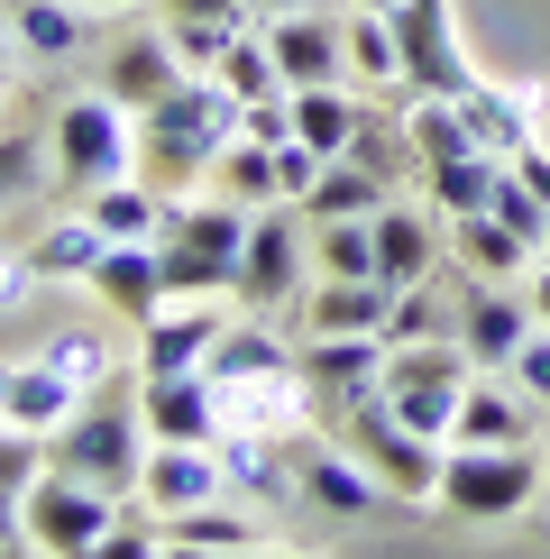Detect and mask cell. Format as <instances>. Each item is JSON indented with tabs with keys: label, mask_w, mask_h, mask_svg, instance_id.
I'll return each mask as SVG.
<instances>
[{
	"label": "cell",
	"mask_w": 550,
	"mask_h": 559,
	"mask_svg": "<svg viewBox=\"0 0 550 559\" xmlns=\"http://www.w3.org/2000/svg\"><path fill=\"white\" fill-rule=\"evenodd\" d=\"M266 46H275V64H285V92H294V83H339V74H349V46H339V19H331V10H285V19H266Z\"/></svg>",
	"instance_id": "cell-16"
},
{
	"label": "cell",
	"mask_w": 550,
	"mask_h": 559,
	"mask_svg": "<svg viewBox=\"0 0 550 559\" xmlns=\"http://www.w3.org/2000/svg\"><path fill=\"white\" fill-rule=\"evenodd\" d=\"M339 423H349V450H358L385 486H395V496H431V486H441V459H450V450H441V440H422L395 404H385V394L349 404Z\"/></svg>",
	"instance_id": "cell-8"
},
{
	"label": "cell",
	"mask_w": 550,
	"mask_h": 559,
	"mask_svg": "<svg viewBox=\"0 0 550 559\" xmlns=\"http://www.w3.org/2000/svg\"><path fill=\"white\" fill-rule=\"evenodd\" d=\"M523 302H533V321H550V258H533V294Z\"/></svg>",
	"instance_id": "cell-48"
},
{
	"label": "cell",
	"mask_w": 550,
	"mask_h": 559,
	"mask_svg": "<svg viewBox=\"0 0 550 559\" xmlns=\"http://www.w3.org/2000/svg\"><path fill=\"white\" fill-rule=\"evenodd\" d=\"M385 331H312V348H303V394H312V413H349V404H367L376 394V377H385Z\"/></svg>",
	"instance_id": "cell-11"
},
{
	"label": "cell",
	"mask_w": 550,
	"mask_h": 559,
	"mask_svg": "<svg viewBox=\"0 0 550 559\" xmlns=\"http://www.w3.org/2000/svg\"><path fill=\"white\" fill-rule=\"evenodd\" d=\"M37 358L56 367V377L74 385V394H101V385H110V340L92 331V321H74V331H56V340L37 348Z\"/></svg>",
	"instance_id": "cell-36"
},
{
	"label": "cell",
	"mask_w": 550,
	"mask_h": 559,
	"mask_svg": "<svg viewBox=\"0 0 550 559\" xmlns=\"http://www.w3.org/2000/svg\"><path fill=\"white\" fill-rule=\"evenodd\" d=\"M138 413H147L156 440H220V385L202 367L193 377H147V404Z\"/></svg>",
	"instance_id": "cell-18"
},
{
	"label": "cell",
	"mask_w": 550,
	"mask_h": 559,
	"mask_svg": "<svg viewBox=\"0 0 550 559\" xmlns=\"http://www.w3.org/2000/svg\"><path fill=\"white\" fill-rule=\"evenodd\" d=\"M28 294H37V266H28V248H19V258H0V312H19Z\"/></svg>",
	"instance_id": "cell-45"
},
{
	"label": "cell",
	"mask_w": 550,
	"mask_h": 559,
	"mask_svg": "<svg viewBox=\"0 0 550 559\" xmlns=\"http://www.w3.org/2000/svg\"><path fill=\"white\" fill-rule=\"evenodd\" d=\"M46 166L56 183H74V193H101V183L138 175V110H120L110 92H83V102L56 110V138H46Z\"/></svg>",
	"instance_id": "cell-3"
},
{
	"label": "cell",
	"mask_w": 550,
	"mask_h": 559,
	"mask_svg": "<svg viewBox=\"0 0 550 559\" xmlns=\"http://www.w3.org/2000/svg\"><path fill=\"white\" fill-rule=\"evenodd\" d=\"M19 504H28V542H37V550H56V559H92V550H101V532L120 523V514H110V504H120L110 486L64 477V468H37Z\"/></svg>",
	"instance_id": "cell-7"
},
{
	"label": "cell",
	"mask_w": 550,
	"mask_h": 559,
	"mask_svg": "<svg viewBox=\"0 0 550 559\" xmlns=\"http://www.w3.org/2000/svg\"><path fill=\"white\" fill-rule=\"evenodd\" d=\"M385 312H395V285L376 275H321L303 294V331H385Z\"/></svg>",
	"instance_id": "cell-23"
},
{
	"label": "cell",
	"mask_w": 550,
	"mask_h": 559,
	"mask_svg": "<svg viewBox=\"0 0 550 559\" xmlns=\"http://www.w3.org/2000/svg\"><path fill=\"white\" fill-rule=\"evenodd\" d=\"M349 156H358L367 175H385V183H395V129H385V120H358V138H349Z\"/></svg>",
	"instance_id": "cell-43"
},
{
	"label": "cell",
	"mask_w": 550,
	"mask_h": 559,
	"mask_svg": "<svg viewBox=\"0 0 550 559\" xmlns=\"http://www.w3.org/2000/svg\"><path fill=\"white\" fill-rule=\"evenodd\" d=\"M294 486H303V504H321V514H376L395 496L349 440H303V431H294Z\"/></svg>",
	"instance_id": "cell-12"
},
{
	"label": "cell",
	"mask_w": 550,
	"mask_h": 559,
	"mask_svg": "<svg viewBox=\"0 0 550 559\" xmlns=\"http://www.w3.org/2000/svg\"><path fill=\"white\" fill-rule=\"evenodd\" d=\"M101 229H92V212H74V221H56V229H37L28 239V266H37V285H64V275H92L101 266Z\"/></svg>",
	"instance_id": "cell-30"
},
{
	"label": "cell",
	"mask_w": 550,
	"mask_h": 559,
	"mask_svg": "<svg viewBox=\"0 0 550 559\" xmlns=\"http://www.w3.org/2000/svg\"><path fill=\"white\" fill-rule=\"evenodd\" d=\"M183 74H193V64L175 56V37H129L120 56H110V83H101V92H110L120 110H156Z\"/></svg>",
	"instance_id": "cell-21"
},
{
	"label": "cell",
	"mask_w": 550,
	"mask_h": 559,
	"mask_svg": "<svg viewBox=\"0 0 550 559\" xmlns=\"http://www.w3.org/2000/svg\"><path fill=\"white\" fill-rule=\"evenodd\" d=\"M395 46H404V92H441V102H458V92L477 83V64L458 56V28H450V0H395Z\"/></svg>",
	"instance_id": "cell-10"
},
{
	"label": "cell",
	"mask_w": 550,
	"mask_h": 559,
	"mask_svg": "<svg viewBox=\"0 0 550 559\" xmlns=\"http://www.w3.org/2000/svg\"><path fill=\"white\" fill-rule=\"evenodd\" d=\"M220 486H229V468L212 440H156L147 468H138V504L147 514H193V504H220Z\"/></svg>",
	"instance_id": "cell-13"
},
{
	"label": "cell",
	"mask_w": 550,
	"mask_h": 559,
	"mask_svg": "<svg viewBox=\"0 0 550 559\" xmlns=\"http://www.w3.org/2000/svg\"><path fill=\"white\" fill-rule=\"evenodd\" d=\"M0 550H28V504H19V486H0Z\"/></svg>",
	"instance_id": "cell-46"
},
{
	"label": "cell",
	"mask_w": 550,
	"mask_h": 559,
	"mask_svg": "<svg viewBox=\"0 0 550 559\" xmlns=\"http://www.w3.org/2000/svg\"><path fill=\"white\" fill-rule=\"evenodd\" d=\"M0 102H10V64H0Z\"/></svg>",
	"instance_id": "cell-52"
},
{
	"label": "cell",
	"mask_w": 550,
	"mask_h": 559,
	"mask_svg": "<svg viewBox=\"0 0 550 559\" xmlns=\"http://www.w3.org/2000/svg\"><path fill=\"white\" fill-rule=\"evenodd\" d=\"M441 514H458V523H514L523 504L541 496V459L523 450H477V440H458V450L441 459Z\"/></svg>",
	"instance_id": "cell-6"
},
{
	"label": "cell",
	"mask_w": 550,
	"mask_h": 559,
	"mask_svg": "<svg viewBox=\"0 0 550 559\" xmlns=\"http://www.w3.org/2000/svg\"><path fill=\"white\" fill-rule=\"evenodd\" d=\"M349 10H395V0H349Z\"/></svg>",
	"instance_id": "cell-51"
},
{
	"label": "cell",
	"mask_w": 550,
	"mask_h": 559,
	"mask_svg": "<svg viewBox=\"0 0 550 559\" xmlns=\"http://www.w3.org/2000/svg\"><path fill=\"white\" fill-rule=\"evenodd\" d=\"M28 183H37V147H28V138H0V202L28 193Z\"/></svg>",
	"instance_id": "cell-44"
},
{
	"label": "cell",
	"mask_w": 550,
	"mask_h": 559,
	"mask_svg": "<svg viewBox=\"0 0 550 559\" xmlns=\"http://www.w3.org/2000/svg\"><path fill=\"white\" fill-rule=\"evenodd\" d=\"M504 377L533 394V404H550V321H533V340H523L514 358H504Z\"/></svg>",
	"instance_id": "cell-41"
},
{
	"label": "cell",
	"mask_w": 550,
	"mask_h": 559,
	"mask_svg": "<svg viewBox=\"0 0 550 559\" xmlns=\"http://www.w3.org/2000/svg\"><path fill=\"white\" fill-rule=\"evenodd\" d=\"M495 175H504V156H487V147L431 156V202H441L450 221H468V212H487V202H495Z\"/></svg>",
	"instance_id": "cell-31"
},
{
	"label": "cell",
	"mask_w": 550,
	"mask_h": 559,
	"mask_svg": "<svg viewBox=\"0 0 550 559\" xmlns=\"http://www.w3.org/2000/svg\"><path fill=\"white\" fill-rule=\"evenodd\" d=\"M0 28L19 56H83L92 46V10L83 0H0Z\"/></svg>",
	"instance_id": "cell-20"
},
{
	"label": "cell",
	"mask_w": 550,
	"mask_h": 559,
	"mask_svg": "<svg viewBox=\"0 0 550 559\" xmlns=\"http://www.w3.org/2000/svg\"><path fill=\"white\" fill-rule=\"evenodd\" d=\"M83 212H92V229H101V239H156V229H166V202H156V183H147V175L101 183Z\"/></svg>",
	"instance_id": "cell-29"
},
{
	"label": "cell",
	"mask_w": 550,
	"mask_h": 559,
	"mask_svg": "<svg viewBox=\"0 0 550 559\" xmlns=\"http://www.w3.org/2000/svg\"><path fill=\"white\" fill-rule=\"evenodd\" d=\"M28 477H37V431L0 423V486H19V496H28Z\"/></svg>",
	"instance_id": "cell-42"
},
{
	"label": "cell",
	"mask_w": 550,
	"mask_h": 559,
	"mask_svg": "<svg viewBox=\"0 0 550 559\" xmlns=\"http://www.w3.org/2000/svg\"><path fill=\"white\" fill-rule=\"evenodd\" d=\"M458 229V258H468V275H523L541 258L533 239H523V229H504L495 212H468V221H450Z\"/></svg>",
	"instance_id": "cell-33"
},
{
	"label": "cell",
	"mask_w": 550,
	"mask_h": 559,
	"mask_svg": "<svg viewBox=\"0 0 550 559\" xmlns=\"http://www.w3.org/2000/svg\"><path fill=\"white\" fill-rule=\"evenodd\" d=\"M220 83L239 92V102H275V92H285V64H275L266 28H258V37H229V56H220Z\"/></svg>",
	"instance_id": "cell-37"
},
{
	"label": "cell",
	"mask_w": 550,
	"mask_h": 559,
	"mask_svg": "<svg viewBox=\"0 0 550 559\" xmlns=\"http://www.w3.org/2000/svg\"><path fill=\"white\" fill-rule=\"evenodd\" d=\"M339 46H349L358 83H404V46H395V19L385 10H349L339 19Z\"/></svg>",
	"instance_id": "cell-34"
},
{
	"label": "cell",
	"mask_w": 550,
	"mask_h": 559,
	"mask_svg": "<svg viewBox=\"0 0 550 559\" xmlns=\"http://www.w3.org/2000/svg\"><path fill=\"white\" fill-rule=\"evenodd\" d=\"M285 10H321V0H258V19H285Z\"/></svg>",
	"instance_id": "cell-49"
},
{
	"label": "cell",
	"mask_w": 550,
	"mask_h": 559,
	"mask_svg": "<svg viewBox=\"0 0 550 559\" xmlns=\"http://www.w3.org/2000/svg\"><path fill=\"white\" fill-rule=\"evenodd\" d=\"M239 294L258 302V312H285V302H303V202H266V212L248 221Z\"/></svg>",
	"instance_id": "cell-9"
},
{
	"label": "cell",
	"mask_w": 550,
	"mask_h": 559,
	"mask_svg": "<svg viewBox=\"0 0 550 559\" xmlns=\"http://www.w3.org/2000/svg\"><path fill=\"white\" fill-rule=\"evenodd\" d=\"M202 377H220V385H285V377H303V358H294L266 321H220V340H212V358H202Z\"/></svg>",
	"instance_id": "cell-17"
},
{
	"label": "cell",
	"mask_w": 550,
	"mask_h": 559,
	"mask_svg": "<svg viewBox=\"0 0 550 559\" xmlns=\"http://www.w3.org/2000/svg\"><path fill=\"white\" fill-rule=\"evenodd\" d=\"M156 532H166V550H220V559H239V550H275L248 514H220V504H193V514H156Z\"/></svg>",
	"instance_id": "cell-27"
},
{
	"label": "cell",
	"mask_w": 550,
	"mask_h": 559,
	"mask_svg": "<svg viewBox=\"0 0 550 559\" xmlns=\"http://www.w3.org/2000/svg\"><path fill=\"white\" fill-rule=\"evenodd\" d=\"M74 404H83V394L64 385L46 358H28V367H0V423H19V431H56Z\"/></svg>",
	"instance_id": "cell-24"
},
{
	"label": "cell",
	"mask_w": 550,
	"mask_h": 559,
	"mask_svg": "<svg viewBox=\"0 0 550 559\" xmlns=\"http://www.w3.org/2000/svg\"><path fill=\"white\" fill-rule=\"evenodd\" d=\"M523 340H533V302L504 294L495 275H468V294H458V348H468L477 367H504Z\"/></svg>",
	"instance_id": "cell-15"
},
{
	"label": "cell",
	"mask_w": 550,
	"mask_h": 559,
	"mask_svg": "<svg viewBox=\"0 0 550 559\" xmlns=\"http://www.w3.org/2000/svg\"><path fill=\"white\" fill-rule=\"evenodd\" d=\"M376 202H395V193H385V175H367L358 156H331L321 183L303 193V221H367Z\"/></svg>",
	"instance_id": "cell-28"
},
{
	"label": "cell",
	"mask_w": 550,
	"mask_h": 559,
	"mask_svg": "<svg viewBox=\"0 0 550 559\" xmlns=\"http://www.w3.org/2000/svg\"><path fill=\"white\" fill-rule=\"evenodd\" d=\"M212 340H220V312H212V302L156 312V321H147V348H138V367H147V377H193V367L212 358Z\"/></svg>",
	"instance_id": "cell-22"
},
{
	"label": "cell",
	"mask_w": 550,
	"mask_h": 559,
	"mask_svg": "<svg viewBox=\"0 0 550 559\" xmlns=\"http://www.w3.org/2000/svg\"><path fill=\"white\" fill-rule=\"evenodd\" d=\"M458 120L477 129V147H487V156H504V166H514V156L541 138V129H533V120H541V102H533V92H495V83H468V92H458Z\"/></svg>",
	"instance_id": "cell-19"
},
{
	"label": "cell",
	"mask_w": 550,
	"mask_h": 559,
	"mask_svg": "<svg viewBox=\"0 0 550 559\" xmlns=\"http://www.w3.org/2000/svg\"><path fill=\"white\" fill-rule=\"evenodd\" d=\"M541 258H550V239H541Z\"/></svg>",
	"instance_id": "cell-53"
},
{
	"label": "cell",
	"mask_w": 550,
	"mask_h": 559,
	"mask_svg": "<svg viewBox=\"0 0 550 559\" xmlns=\"http://www.w3.org/2000/svg\"><path fill=\"white\" fill-rule=\"evenodd\" d=\"M147 413H120V404H74L56 423V440H46V468H64V477H92V486H110V496H129L138 468H147Z\"/></svg>",
	"instance_id": "cell-4"
},
{
	"label": "cell",
	"mask_w": 550,
	"mask_h": 559,
	"mask_svg": "<svg viewBox=\"0 0 550 559\" xmlns=\"http://www.w3.org/2000/svg\"><path fill=\"white\" fill-rule=\"evenodd\" d=\"M83 285L101 294L120 321H138V331H147V321L175 302V285H166V258H156V239H110V248H101V266H92Z\"/></svg>",
	"instance_id": "cell-14"
},
{
	"label": "cell",
	"mask_w": 550,
	"mask_h": 559,
	"mask_svg": "<svg viewBox=\"0 0 550 559\" xmlns=\"http://www.w3.org/2000/svg\"><path fill=\"white\" fill-rule=\"evenodd\" d=\"M248 129V102L220 74H183L156 110H138V175L156 193H183L193 175H212V156Z\"/></svg>",
	"instance_id": "cell-1"
},
{
	"label": "cell",
	"mask_w": 550,
	"mask_h": 559,
	"mask_svg": "<svg viewBox=\"0 0 550 559\" xmlns=\"http://www.w3.org/2000/svg\"><path fill=\"white\" fill-rule=\"evenodd\" d=\"M468 348H450V340H395L385 348V377H376V394L404 413L422 440H450L458 431V394H468Z\"/></svg>",
	"instance_id": "cell-5"
},
{
	"label": "cell",
	"mask_w": 550,
	"mask_h": 559,
	"mask_svg": "<svg viewBox=\"0 0 550 559\" xmlns=\"http://www.w3.org/2000/svg\"><path fill=\"white\" fill-rule=\"evenodd\" d=\"M212 175H220L229 202H248V212H266V202H275V147H266V138H248V129L212 156Z\"/></svg>",
	"instance_id": "cell-35"
},
{
	"label": "cell",
	"mask_w": 550,
	"mask_h": 559,
	"mask_svg": "<svg viewBox=\"0 0 550 559\" xmlns=\"http://www.w3.org/2000/svg\"><path fill=\"white\" fill-rule=\"evenodd\" d=\"M367 229H376V275H385L395 294L431 275V221H422V212H404V202H376V212H367Z\"/></svg>",
	"instance_id": "cell-25"
},
{
	"label": "cell",
	"mask_w": 550,
	"mask_h": 559,
	"mask_svg": "<svg viewBox=\"0 0 550 559\" xmlns=\"http://www.w3.org/2000/svg\"><path fill=\"white\" fill-rule=\"evenodd\" d=\"M514 175H523V183H533V193L550 202V147H541V138H533V147H523V156H514Z\"/></svg>",
	"instance_id": "cell-47"
},
{
	"label": "cell",
	"mask_w": 550,
	"mask_h": 559,
	"mask_svg": "<svg viewBox=\"0 0 550 559\" xmlns=\"http://www.w3.org/2000/svg\"><path fill=\"white\" fill-rule=\"evenodd\" d=\"M312 258H321V275H376V229L367 221H312Z\"/></svg>",
	"instance_id": "cell-38"
},
{
	"label": "cell",
	"mask_w": 550,
	"mask_h": 559,
	"mask_svg": "<svg viewBox=\"0 0 550 559\" xmlns=\"http://www.w3.org/2000/svg\"><path fill=\"white\" fill-rule=\"evenodd\" d=\"M248 10H258V0H166V28H220V37H239Z\"/></svg>",
	"instance_id": "cell-39"
},
{
	"label": "cell",
	"mask_w": 550,
	"mask_h": 559,
	"mask_svg": "<svg viewBox=\"0 0 550 559\" xmlns=\"http://www.w3.org/2000/svg\"><path fill=\"white\" fill-rule=\"evenodd\" d=\"M285 102H294V138H303V147H321V156H349L358 110L339 102V83H294Z\"/></svg>",
	"instance_id": "cell-32"
},
{
	"label": "cell",
	"mask_w": 550,
	"mask_h": 559,
	"mask_svg": "<svg viewBox=\"0 0 550 559\" xmlns=\"http://www.w3.org/2000/svg\"><path fill=\"white\" fill-rule=\"evenodd\" d=\"M83 10H138V0H83Z\"/></svg>",
	"instance_id": "cell-50"
},
{
	"label": "cell",
	"mask_w": 550,
	"mask_h": 559,
	"mask_svg": "<svg viewBox=\"0 0 550 559\" xmlns=\"http://www.w3.org/2000/svg\"><path fill=\"white\" fill-rule=\"evenodd\" d=\"M321 166H331L321 147H303V138H285V147H275V202H303L312 183H321Z\"/></svg>",
	"instance_id": "cell-40"
},
{
	"label": "cell",
	"mask_w": 550,
	"mask_h": 559,
	"mask_svg": "<svg viewBox=\"0 0 550 559\" xmlns=\"http://www.w3.org/2000/svg\"><path fill=\"white\" fill-rule=\"evenodd\" d=\"M248 202H175L166 229H156V258H166V285L175 302H212V294H239V248H248Z\"/></svg>",
	"instance_id": "cell-2"
},
{
	"label": "cell",
	"mask_w": 550,
	"mask_h": 559,
	"mask_svg": "<svg viewBox=\"0 0 550 559\" xmlns=\"http://www.w3.org/2000/svg\"><path fill=\"white\" fill-rule=\"evenodd\" d=\"M450 440H477V450H514V440H533V394H495V385H477L468 377V394H458V431Z\"/></svg>",
	"instance_id": "cell-26"
}]
</instances>
